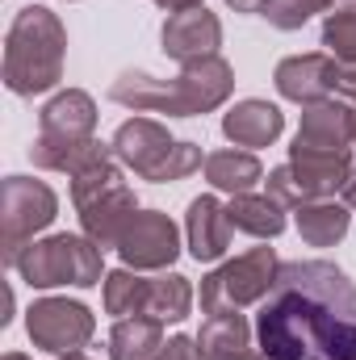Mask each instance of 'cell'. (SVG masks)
I'll use <instances>...</instances> for the list:
<instances>
[{"instance_id": "6da1fadb", "label": "cell", "mask_w": 356, "mask_h": 360, "mask_svg": "<svg viewBox=\"0 0 356 360\" xmlns=\"http://www.w3.org/2000/svg\"><path fill=\"white\" fill-rule=\"evenodd\" d=\"M256 340L268 360H356V281L331 260L281 264Z\"/></svg>"}, {"instance_id": "7a4b0ae2", "label": "cell", "mask_w": 356, "mask_h": 360, "mask_svg": "<svg viewBox=\"0 0 356 360\" xmlns=\"http://www.w3.org/2000/svg\"><path fill=\"white\" fill-rule=\"evenodd\" d=\"M235 92V68L222 55L180 63L172 80H160L151 72H122L109 84V101L126 105L134 113H168V117H201L227 105Z\"/></svg>"}, {"instance_id": "3957f363", "label": "cell", "mask_w": 356, "mask_h": 360, "mask_svg": "<svg viewBox=\"0 0 356 360\" xmlns=\"http://www.w3.org/2000/svg\"><path fill=\"white\" fill-rule=\"evenodd\" d=\"M68 30L46 4H21L4 34V89L13 96H38L63 80Z\"/></svg>"}, {"instance_id": "277c9868", "label": "cell", "mask_w": 356, "mask_h": 360, "mask_svg": "<svg viewBox=\"0 0 356 360\" xmlns=\"http://www.w3.org/2000/svg\"><path fill=\"white\" fill-rule=\"evenodd\" d=\"M92 130H96V101L84 89L55 92L38 109V139L30 147L34 168L42 172H76L80 160L92 151Z\"/></svg>"}, {"instance_id": "5b68a950", "label": "cell", "mask_w": 356, "mask_h": 360, "mask_svg": "<svg viewBox=\"0 0 356 360\" xmlns=\"http://www.w3.org/2000/svg\"><path fill=\"white\" fill-rule=\"evenodd\" d=\"M113 155L122 160L126 172H134L139 180L151 184H172V180L193 176L197 168H205V155L197 143L189 139H172L164 122L155 117H130L113 130L109 139Z\"/></svg>"}, {"instance_id": "8992f818", "label": "cell", "mask_w": 356, "mask_h": 360, "mask_svg": "<svg viewBox=\"0 0 356 360\" xmlns=\"http://www.w3.org/2000/svg\"><path fill=\"white\" fill-rule=\"evenodd\" d=\"M17 276L30 289H59V285H76V289H92L105 281V260L101 248L89 235H46L34 239L21 256H17Z\"/></svg>"}, {"instance_id": "52a82bcc", "label": "cell", "mask_w": 356, "mask_h": 360, "mask_svg": "<svg viewBox=\"0 0 356 360\" xmlns=\"http://www.w3.org/2000/svg\"><path fill=\"white\" fill-rule=\"evenodd\" d=\"M59 214V197L46 180L4 176L0 180V256L13 269L17 256L34 243L38 231H46Z\"/></svg>"}, {"instance_id": "ba28073f", "label": "cell", "mask_w": 356, "mask_h": 360, "mask_svg": "<svg viewBox=\"0 0 356 360\" xmlns=\"http://www.w3.org/2000/svg\"><path fill=\"white\" fill-rule=\"evenodd\" d=\"M281 272V260L272 248H252L214 272L201 276V310L205 314H227V310H248L265 302L272 281Z\"/></svg>"}, {"instance_id": "9c48e42d", "label": "cell", "mask_w": 356, "mask_h": 360, "mask_svg": "<svg viewBox=\"0 0 356 360\" xmlns=\"http://www.w3.org/2000/svg\"><path fill=\"white\" fill-rule=\"evenodd\" d=\"M25 331L34 340V348L51 352V356H72L80 352L96 331V319L84 302H68V297H38L25 310Z\"/></svg>"}, {"instance_id": "30bf717a", "label": "cell", "mask_w": 356, "mask_h": 360, "mask_svg": "<svg viewBox=\"0 0 356 360\" xmlns=\"http://www.w3.org/2000/svg\"><path fill=\"white\" fill-rule=\"evenodd\" d=\"M122 264L134 272H164L180 256V231L164 210H139L117 243Z\"/></svg>"}, {"instance_id": "8fae6325", "label": "cell", "mask_w": 356, "mask_h": 360, "mask_svg": "<svg viewBox=\"0 0 356 360\" xmlns=\"http://www.w3.org/2000/svg\"><path fill=\"white\" fill-rule=\"evenodd\" d=\"M160 46H164V55L177 59V63L210 59V55H218V46H222V21H218V13H210L205 4L184 8V13H168V21H164V30H160Z\"/></svg>"}, {"instance_id": "7c38bea8", "label": "cell", "mask_w": 356, "mask_h": 360, "mask_svg": "<svg viewBox=\"0 0 356 360\" xmlns=\"http://www.w3.org/2000/svg\"><path fill=\"white\" fill-rule=\"evenodd\" d=\"M336 72H340V63L327 51H306V55L281 59L272 72V84L293 105H319L336 92Z\"/></svg>"}, {"instance_id": "4fadbf2b", "label": "cell", "mask_w": 356, "mask_h": 360, "mask_svg": "<svg viewBox=\"0 0 356 360\" xmlns=\"http://www.w3.org/2000/svg\"><path fill=\"white\" fill-rule=\"evenodd\" d=\"M231 214L227 205L214 197V193H201L189 201V214H184V239H189V256L197 264H214L231 252Z\"/></svg>"}, {"instance_id": "5bb4252c", "label": "cell", "mask_w": 356, "mask_h": 360, "mask_svg": "<svg viewBox=\"0 0 356 360\" xmlns=\"http://www.w3.org/2000/svg\"><path fill=\"white\" fill-rule=\"evenodd\" d=\"M302 147H331V151H352L356 143V105L344 96H327L319 105H302V126L293 134Z\"/></svg>"}, {"instance_id": "9a60e30c", "label": "cell", "mask_w": 356, "mask_h": 360, "mask_svg": "<svg viewBox=\"0 0 356 360\" xmlns=\"http://www.w3.org/2000/svg\"><path fill=\"white\" fill-rule=\"evenodd\" d=\"M76 214H80V235H89L101 252H109V248L122 243L130 218L139 214V197H134L130 184H122V188L96 197V201H89V205H80Z\"/></svg>"}, {"instance_id": "2e32d148", "label": "cell", "mask_w": 356, "mask_h": 360, "mask_svg": "<svg viewBox=\"0 0 356 360\" xmlns=\"http://www.w3.org/2000/svg\"><path fill=\"white\" fill-rule=\"evenodd\" d=\"M285 130V113L272 105V101H260V96H248V101H235L227 113H222V134L235 143V147H272Z\"/></svg>"}, {"instance_id": "e0dca14e", "label": "cell", "mask_w": 356, "mask_h": 360, "mask_svg": "<svg viewBox=\"0 0 356 360\" xmlns=\"http://www.w3.org/2000/svg\"><path fill=\"white\" fill-rule=\"evenodd\" d=\"M293 222H298L302 243H310V248H336V243L348 235L352 214H348V205L336 201V197H314V201H302V205L293 210Z\"/></svg>"}, {"instance_id": "ac0fdd59", "label": "cell", "mask_w": 356, "mask_h": 360, "mask_svg": "<svg viewBox=\"0 0 356 360\" xmlns=\"http://www.w3.org/2000/svg\"><path fill=\"white\" fill-rule=\"evenodd\" d=\"M68 180H72V205H76V210L126 184V180H122V160L113 155L109 143H92V151L80 160V168Z\"/></svg>"}, {"instance_id": "d6986e66", "label": "cell", "mask_w": 356, "mask_h": 360, "mask_svg": "<svg viewBox=\"0 0 356 360\" xmlns=\"http://www.w3.org/2000/svg\"><path fill=\"white\" fill-rule=\"evenodd\" d=\"M227 214H231L235 231H243L252 239H276L285 231V214L289 210L272 193H235L231 205H227Z\"/></svg>"}, {"instance_id": "ffe728a7", "label": "cell", "mask_w": 356, "mask_h": 360, "mask_svg": "<svg viewBox=\"0 0 356 360\" xmlns=\"http://www.w3.org/2000/svg\"><path fill=\"white\" fill-rule=\"evenodd\" d=\"M193 340H197L201 360H235L239 352L252 348V327L239 310H227V314H210Z\"/></svg>"}, {"instance_id": "44dd1931", "label": "cell", "mask_w": 356, "mask_h": 360, "mask_svg": "<svg viewBox=\"0 0 356 360\" xmlns=\"http://www.w3.org/2000/svg\"><path fill=\"white\" fill-rule=\"evenodd\" d=\"M205 180L218 188V193H252L260 180H265V164L256 160V151H239V147H227V151H210L205 155Z\"/></svg>"}, {"instance_id": "7402d4cb", "label": "cell", "mask_w": 356, "mask_h": 360, "mask_svg": "<svg viewBox=\"0 0 356 360\" xmlns=\"http://www.w3.org/2000/svg\"><path fill=\"white\" fill-rule=\"evenodd\" d=\"M164 323L134 314V319H117L109 331V360H155L164 348Z\"/></svg>"}, {"instance_id": "603a6c76", "label": "cell", "mask_w": 356, "mask_h": 360, "mask_svg": "<svg viewBox=\"0 0 356 360\" xmlns=\"http://www.w3.org/2000/svg\"><path fill=\"white\" fill-rule=\"evenodd\" d=\"M193 285L189 276L180 272H160V276H147V319H160V323H184L189 310H193Z\"/></svg>"}, {"instance_id": "cb8c5ba5", "label": "cell", "mask_w": 356, "mask_h": 360, "mask_svg": "<svg viewBox=\"0 0 356 360\" xmlns=\"http://www.w3.org/2000/svg\"><path fill=\"white\" fill-rule=\"evenodd\" d=\"M101 302H105V314H113V319L147 314V276H139L134 269L105 272V281H101Z\"/></svg>"}, {"instance_id": "d4e9b609", "label": "cell", "mask_w": 356, "mask_h": 360, "mask_svg": "<svg viewBox=\"0 0 356 360\" xmlns=\"http://www.w3.org/2000/svg\"><path fill=\"white\" fill-rule=\"evenodd\" d=\"M323 46L336 63H352L356 59V8L352 4H331L323 17Z\"/></svg>"}, {"instance_id": "484cf974", "label": "cell", "mask_w": 356, "mask_h": 360, "mask_svg": "<svg viewBox=\"0 0 356 360\" xmlns=\"http://www.w3.org/2000/svg\"><path fill=\"white\" fill-rule=\"evenodd\" d=\"M336 0H265V8H260V17H265L272 30H302L310 17H319V13H327Z\"/></svg>"}, {"instance_id": "4316f807", "label": "cell", "mask_w": 356, "mask_h": 360, "mask_svg": "<svg viewBox=\"0 0 356 360\" xmlns=\"http://www.w3.org/2000/svg\"><path fill=\"white\" fill-rule=\"evenodd\" d=\"M155 360H201V352H197V340H189V335H172V340L160 348V356Z\"/></svg>"}, {"instance_id": "83f0119b", "label": "cell", "mask_w": 356, "mask_h": 360, "mask_svg": "<svg viewBox=\"0 0 356 360\" xmlns=\"http://www.w3.org/2000/svg\"><path fill=\"white\" fill-rule=\"evenodd\" d=\"M336 96H344V101L356 105V59L352 63H340V72H336Z\"/></svg>"}, {"instance_id": "f1b7e54d", "label": "cell", "mask_w": 356, "mask_h": 360, "mask_svg": "<svg viewBox=\"0 0 356 360\" xmlns=\"http://www.w3.org/2000/svg\"><path fill=\"white\" fill-rule=\"evenodd\" d=\"M340 201L348 210H356V164H352V172H348V180H344V188H340Z\"/></svg>"}, {"instance_id": "f546056e", "label": "cell", "mask_w": 356, "mask_h": 360, "mask_svg": "<svg viewBox=\"0 0 356 360\" xmlns=\"http://www.w3.org/2000/svg\"><path fill=\"white\" fill-rule=\"evenodd\" d=\"M151 4H160V8H168V13H184V8H197V4H205V0H151Z\"/></svg>"}, {"instance_id": "4dcf8cb0", "label": "cell", "mask_w": 356, "mask_h": 360, "mask_svg": "<svg viewBox=\"0 0 356 360\" xmlns=\"http://www.w3.org/2000/svg\"><path fill=\"white\" fill-rule=\"evenodd\" d=\"M227 4H231L235 13H260V8H265V0H227Z\"/></svg>"}, {"instance_id": "1f68e13d", "label": "cell", "mask_w": 356, "mask_h": 360, "mask_svg": "<svg viewBox=\"0 0 356 360\" xmlns=\"http://www.w3.org/2000/svg\"><path fill=\"white\" fill-rule=\"evenodd\" d=\"M235 360H268V356H265V352H252V348H248V352H239Z\"/></svg>"}, {"instance_id": "d6a6232c", "label": "cell", "mask_w": 356, "mask_h": 360, "mask_svg": "<svg viewBox=\"0 0 356 360\" xmlns=\"http://www.w3.org/2000/svg\"><path fill=\"white\" fill-rule=\"evenodd\" d=\"M0 360H30V356H21V352H4Z\"/></svg>"}, {"instance_id": "836d02e7", "label": "cell", "mask_w": 356, "mask_h": 360, "mask_svg": "<svg viewBox=\"0 0 356 360\" xmlns=\"http://www.w3.org/2000/svg\"><path fill=\"white\" fill-rule=\"evenodd\" d=\"M59 360H89L84 352H72V356H59Z\"/></svg>"}, {"instance_id": "e575fe53", "label": "cell", "mask_w": 356, "mask_h": 360, "mask_svg": "<svg viewBox=\"0 0 356 360\" xmlns=\"http://www.w3.org/2000/svg\"><path fill=\"white\" fill-rule=\"evenodd\" d=\"M340 4H352V8H356V0H340Z\"/></svg>"}]
</instances>
